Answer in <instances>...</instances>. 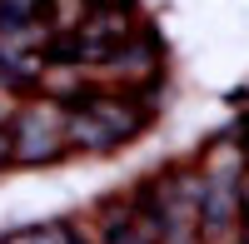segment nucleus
<instances>
[{
	"mask_svg": "<svg viewBox=\"0 0 249 244\" xmlns=\"http://www.w3.org/2000/svg\"><path fill=\"white\" fill-rule=\"evenodd\" d=\"M10 139V159L15 165H50L65 155V110L60 105H30L15 115Z\"/></svg>",
	"mask_w": 249,
	"mask_h": 244,
	"instance_id": "f257e3e1",
	"label": "nucleus"
},
{
	"mask_svg": "<svg viewBox=\"0 0 249 244\" xmlns=\"http://www.w3.org/2000/svg\"><path fill=\"white\" fill-rule=\"evenodd\" d=\"M239 219V199H234V179L230 174H210L199 179V205H195V229L204 225V239H219Z\"/></svg>",
	"mask_w": 249,
	"mask_h": 244,
	"instance_id": "f03ea898",
	"label": "nucleus"
},
{
	"mask_svg": "<svg viewBox=\"0 0 249 244\" xmlns=\"http://www.w3.org/2000/svg\"><path fill=\"white\" fill-rule=\"evenodd\" d=\"M105 65H110V75H120V80H150L155 70H160V45L150 35L144 40H124V45H115L110 55H105Z\"/></svg>",
	"mask_w": 249,
	"mask_h": 244,
	"instance_id": "7ed1b4c3",
	"label": "nucleus"
},
{
	"mask_svg": "<svg viewBox=\"0 0 249 244\" xmlns=\"http://www.w3.org/2000/svg\"><path fill=\"white\" fill-rule=\"evenodd\" d=\"M0 244H60V234L55 229H15V234H5Z\"/></svg>",
	"mask_w": 249,
	"mask_h": 244,
	"instance_id": "20e7f679",
	"label": "nucleus"
},
{
	"mask_svg": "<svg viewBox=\"0 0 249 244\" xmlns=\"http://www.w3.org/2000/svg\"><path fill=\"white\" fill-rule=\"evenodd\" d=\"M234 199H239V209L249 214V179H234Z\"/></svg>",
	"mask_w": 249,
	"mask_h": 244,
	"instance_id": "39448f33",
	"label": "nucleus"
},
{
	"mask_svg": "<svg viewBox=\"0 0 249 244\" xmlns=\"http://www.w3.org/2000/svg\"><path fill=\"white\" fill-rule=\"evenodd\" d=\"M0 159H10V139H5V130H0Z\"/></svg>",
	"mask_w": 249,
	"mask_h": 244,
	"instance_id": "423d86ee",
	"label": "nucleus"
},
{
	"mask_svg": "<svg viewBox=\"0 0 249 244\" xmlns=\"http://www.w3.org/2000/svg\"><path fill=\"white\" fill-rule=\"evenodd\" d=\"M239 159H249V130H244V145H239Z\"/></svg>",
	"mask_w": 249,
	"mask_h": 244,
	"instance_id": "0eeeda50",
	"label": "nucleus"
}]
</instances>
